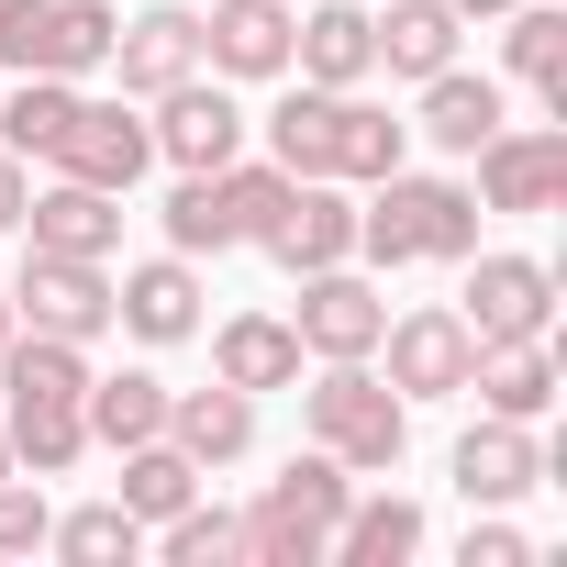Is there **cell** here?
<instances>
[{
    "mask_svg": "<svg viewBox=\"0 0 567 567\" xmlns=\"http://www.w3.org/2000/svg\"><path fill=\"white\" fill-rule=\"evenodd\" d=\"M0 478H12V434H0Z\"/></svg>",
    "mask_w": 567,
    "mask_h": 567,
    "instance_id": "obj_39",
    "label": "cell"
},
{
    "mask_svg": "<svg viewBox=\"0 0 567 567\" xmlns=\"http://www.w3.org/2000/svg\"><path fill=\"white\" fill-rule=\"evenodd\" d=\"M45 523H56V512H45V489L12 467V478H0V556H34V545H45Z\"/></svg>",
    "mask_w": 567,
    "mask_h": 567,
    "instance_id": "obj_34",
    "label": "cell"
},
{
    "mask_svg": "<svg viewBox=\"0 0 567 567\" xmlns=\"http://www.w3.org/2000/svg\"><path fill=\"white\" fill-rule=\"evenodd\" d=\"M456 567H534V545H523L512 523H467V545H456Z\"/></svg>",
    "mask_w": 567,
    "mask_h": 567,
    "instance_id": "obj_35",
    "label": "cell"
},
{
    "mask_svg": "<svg viewBox=\"0 0 567 567\" xmlns=\"http://www.w3.org/2000/svg\"><path fill=\"white\" fill-rule=\"evenodd\" d=\"M267 256L290 267V278H312V267H346V256H357V200H346L334 178H301V189H290V212L267 223Z\"/></svg>",
    "mask_w": 567,
    "mask_h": 567,
    "instance_id": "obj_14",
    "label": "cell"
},
{
    "mask_svg": "<svg viewBox=\"0 0 567 567\" xmlns=\"http://www.w3.org/2000/svg\"><path fill=\"white\" fill-rule=\"evenodd\" d=\"M379 323H390V301L368 290L357 267H312L301 278V357H379Z\"/></svg>",
    "mask_w": 567,
    "mask_h": 567,
    "instance_id": "obj_12",
    "label": "cell"
},
{
    "mask_svg": "<svg viewBox=\"0 0 567 567\" xmlns=\"http://www.w3.org/2000/svg\"><path fill=\"white\" fill-rule=\"evenodd\" d=\"M368 23H379V68L412 79V90H423L434 68H456V34H467L445 0H390V12H368Z\"/></svg>",
    "mask_w": 567,
    "mask_h": 567,
    "instance_id": "obj_23",
    "label": "cell"
},
{
    "mask_svg": "<svg viewBox=\"0 0 567 567\" xmlns=\"http://www.w3.org/2000/svg\"><path fill=\"white\" fill-rule=\"evenodd\" d=\"M346 501H357V467H334L312 445V456H290V467L256 489V512H234V556H256V567H323Z\"/></svg>",
    "mask_w": 567,
    "mask_h": 567,
    "instance_id": "obj_1",
    "label": "cell"
},
{
    "mask_svg": "<svg viewBox=\"0 0 567 567\" xmlns=\"http://www.w3.org/2000/svg\"><path fill=\"white\" fill-rule=\"evenodd\" d=\"M12 323H34V334H68V346H101L112 334V278H101V256H56V245H34L23 267H12Z\"/></svg>",
    "mask_w": 567,
    "mask_h": 567,
    "instance_id": "obj_5",
    "label": "cell"
},
{
    "mask_svg": "<svg viewBox=\"0 0 567 567\" xmlns=\"http://www.w3.org/2000/svg\"><path fill=\"white\" fill-rule=\"evenodd\" d=\"M379 200L357 212V256H379V267H423V256H478V189L467 178H412V167H390V178H368Z\"/></svg>",
    "mask_w": 567,
    "mask_h": 567,
    "instance_id": "obj_2",
    "label": "cell"
},
{
    "mask_svg": "<svg viewBox=\"0 0 567 567\" xmlns=\"http://www.w3.org/2000/svg\"><path fill=\"white\" fill-rule=\"evenodd\" d=\"M445 12H456V23H501V12H512V0H445Z\"/></svg>",
    "mask_w": 567,
    "mask_h": 567,
    "instance_id": "obj_37",
    "label": "cell"
},
{
    "mask_svg": "<svg viewBox=\"0 0 567 567\" xmlns=\"http://www.w3.org/2000/svg\"><path fill=\"white\" fill-rule=\"evenodd\" d=\"M290 0H212L200 12V68L212 79H290Z\"/></svg>",
    "mask_w": 567,
    "mask_h": 567,
    "instance_id": "obj_10",
    "label": "cell"
},
{
    "mask_svg": "<svg viewBox=\"0 0 567 567\" xmlns=\"http://www.w3.org/2000/svg\"><path fill=\"white\" fill-rule=\"evenodd\" d=\"M167 245H178V256L245 245V234H234V200H223V167H178V189H167Z\"/></svg>",
    "mask_w": 567,
    "mask_h": 567,
    "instance_id": "obj_28",
    "label": "cell"
},
{
    "mask_svg": "<svg viewBox=\"0 0 567 567\" xmlns=\"http://www.w3.org/2000/svg\"><path fill=\"white\" fill-rule=\"evenodd\" d=\"M0 346H12V301H0Z\"/></svg>",
    "mask_w": 567,
    "mask_h": 567,
    "instance_id": "obj_38",
    "label": "cell"
},
{
    "mask_svg": "<svg viewBox=\"0 0 567 567\" xmlns=\"http://www.w3.org/2000/svg\"><path fill=\"white\" fill-rule=\"evenodd\" d=\"M45 545H56L68 567H112V556H134V545H145V523H134L123 501H90V512H68V523H45Z\"/></svg>",
    "mask_w": 567,
    "mask_h": 567,
    "instance_id": "obj_32",
    "label": "cell"
},
{
    "mask_svg": "<svg viewBox=\"0 0 567 567\" xmlns=\"http://www.w3.org/2000/svg\"><path fill=\"white\" fill-rule=\"evenodd\" d=\"M290 68L312 90H368L379 79V23H368V0H323V12L290 23Z\"/></svg>",
    "mask_w": 567,
    "mask_h": 567,
    "instance_id": "obj_13",
    "label": "cell"
},
{
    "mask_svg": "<svg viewBox=\"0 0 567 567\" xmlns=\"http://www.w3.org/2000/svg\"><path fill=\"white\" fill-rule=\"evenodd\" d=\"M212 379H234V390H301V334L278 312H234L212 334Z\"/></svg>",
    "mask_w": 567,
    "mask_h": 567,
    "instance_id": "obj_20",
    "label": "cell"
},
{
    "mask_svg": "<svg viewBox=\"0 0 567 567\" xmlns=\"http://www.w3.org/2000/svg\"><path fill=\"white\" fill-rule=\"evenodd\" d=\"M379 346H390V390L401 401H456L467 368H478L467 312H401V323H379Z\"/></svg>",
    "mask_w": 567,
    "mask_h": 567,
    "instance_id": "obj_8",
    "label": "cell"
},
{
    "mask_svg": "<svg viewBox=\"0 0 567 567\" xmlns=\"http://www.w3.org/2000/svg\"><path fill=\"white\" fill-rule=\"evenodd\" d=\"M323 556L334 567H401V556H423V512L412 501H346Z\"/></svg>",
    "mask_w": 567,
    "mask_h": 567,
    "instance_id": "obj_26",
    "label": "cell"
},
{
    "mask_svg": "<svg viewBox=\"0 0 567 567\" xmlns=\"http://www.w3.org/2000/svg\"><path fill=\"white\" fill-rule=\"evenodd\" d=\"M301 423H312V445H323L334 467H357V478H390L401 445H412V401H401L390 379H368V357H323V379L301 390Z\"/></svg>",
    "mask_w": 567,
    "mask_h": 567,
    "instance_id": "obj_3",
    "label": "cell"
},
{
    "mask_svg": "<svg viewBox=\"0 0 567 567\" xmlns=\"http://www.w3.org/2000/svg\"><path fill=\"white\" fill-rule=\"evenodd\" d=\"M112 323H123V334H145V346H189V334H200V267H189V256L134 267L123 290H112Z\"/></svg>",
    "mask_w": 567,
    "mask_h": 567,
    "instance_id": "obj_18",
    "label": "cell"
},
{
    "mask_svg": "<svg viewBox=\"0 0 567 567\" xmlns=\"http://www.w3.org/2000/svg\"><path fill=\"white\" fill-rule=\"evenodd\" d=\"M334 123H346V90H290V101H278L267 112V156L278 167H290V178H334Z\"/></svg>",
    "mask_w": 567,
    "mask_h": 567,
    "instance_id": "obj_24",
    "label": "cell"
},
{
    "mask_svg": "<svg viewBox=\"0 0 567 567\" xmlns=\"http://www.w3.org/2000/svg\"><path fill=\"white\" fill-rule=\"evenodd\" d=\"M423 145H445V156H478L489 134H501V79H467V68H434L423 79V123H412Z\"/></svg>",
    "mask_w": 567,
    "mask_h": 567,
    "instance_id": "obj_21",
    "label": "cell"
},
{
    "mask_svg": "<svg viewBox=\"0 0 567 567\" xmlns=\"http://www.w3.org/2000/svg\"><path fill=\"white\" fill-rule=\"evenodd\" d=\"M412 156V123H390L379 101H357L346 90V123H334V178H390Z\"/></svg>",
    "mask_w": 567,
    "mask_h": 567,
    "instance_id": "obj_31",
    "label": "cell"
},
{
    "mask_svg": "<svg viewBox=\"0 0 567 567\" xmlns=\"http://www.w3.org/2000/svg\"><path fill=\"white\" fill-rule=\"evenodd\" d=\"M156 556H167V567H223V556H234V512H223V501H178V512L156 523Z\"/></svg>",
    "mask_w": 567,
    "mask_h": 567,
    "instance_id": "obj_33",
    "label": "cell"
},
{
    "mask_svg": "<svg viewBox=\"0 0 567 567\" xmlns=\"http://www.w3.org/2000/svg\"><path fill=\"white\" fill-rule=\"evenodd\" d=\"M23 234H34V245H56V256H112V245H123V212H112V189L56 178V189H34V200H23Z\"/></svg>",
    "mask_w": 567,
    "mask_h": 567,
    "instance_id": "obj_19",
    "label": "cell"
},
{
    "mask_svg": "<svg viewBox=\"0 0 567 567\" xmlns=\"http://www.w3.org/2000/svg\"><path fill=\"white\" fill-rule=\"evenodd\" d=\"M167 445L212 478V467H234L245 445H256V390H234V379H212V390H167Z\"/></svg>",
    "mask_w": 567,
    "mask_h": 567,
    "instance_id": "obj_16",
    "label": "cell"
},
{
    "mask_svg": "<svg viewBox=\"0 0 567 567\" xmlns=\"http://www.w3.org/2000/svg\"><path fill=\"white\" fill-rule=\"evenodd\" d=\"M68 112H79V79H23L12 101H0V145H12V156L34 167V156H56Z\"/></svg>",
    "mask_w": 567,
    "mask_h": 567,
    "instance_id": "obj_30",
    "label": "cell"
},
{
    "mask_svg": "<svg viewBox=\"0 0 567 567\" xmlns=\"http://www.w3.org/2000/svg\"><path fill=\"white\" fill-rule=\"evenodd\" d=\"M23 200H34V167L0 145V234H23Z\"/></svg>",
    "mask_w": 567,
    "mask_h": 567,
    "instance_id": "obj_36",
    "label": "cell"
},
{
    "mask_svg": "<svg viewBox=\"0 0 567 567\" xmlns=\"http://www.w3.org/2000/svg\"><path fill=\"white\" fill-rule=\"evenodd\" d=\"M79 412H90V445H112V456H123V445H156V434H167V379H156V368L90 379Z\"/></svg>",
    "mask_w": 567,
    "mask_h": 567,
    "instance_id": "obj_25",
    "label": "cell"
},
{
    "mask_svg": "<svg viewBox=\"0 0 567 567\" xmlns=\"http://www.w3.org/2000/svg\"><path fill=\"white\" fill-rule=\"evenodd\" d=\"M45 167H56V178H90V189H112V200H123V189L156 167V123H134V101H79Z\"/></svg>",
    "mask_w": 567,
    "mask_h": 567,
    "instance_id": "obj_6",
    "label": "cell"
},
{
    "mask_svg": "<svg viewBox=\"0 0 567 567\" xmlns=\"http://www.w3.org/2000/svg\"><path fill=\"white\" fill-rule=\"evenodd\" d=\"M156 156H167V167H234V156H245L234 90H212L200 68H189L178 90H156Z\"/></svg>",
    "mask_w": 567,
    "mask_h": 567,
    "instance_id": "obj_11",
    "label": "cell"
},
{
    "mask_svg": "<svg viewBox=\"0 0 567 567\" xmlns=\"http://www.w3.org/2000/svg\"><path fill=\"white\" fill-rule=\"evenodd\" d=\"M112 34L123 12H101V0H0V68L12 79H90L112 68Z\"/></svg>",
    "mask_w": 567,
    "mask_h": 567,
    "instance_id": "obj_4",
    "label": "cell"
},
{
    "mask_svg": "<svg viewBox=\"0 0 567 567\" xmlns=\"http://www.w3.org/2000/svg\"><path fill=\"white\" fill-rule=\"evenodd\" d=\"M112 68H123V101H156L200 68V12H178V0H156V12H134L112 34Z\"/></svg>",
    "mask_w": 567,
    "mask_h": 567,
    "instance_id": "obj_15",
    "label": "cell"
},
{
    "mask_svg": "<svg viewBox=\"0 0 567 567\" xmlns=\"http://www.w3.org/2000/svg\"><path fill=\"white\" fill-rule=\"evenodd\" d=\"M556 323V267L534 256H478L467 267V334L478 346H534Z\"/></svg>",
    "mask_w": 567,
    "mask_h": 567,
    "instance_id": "obj_9",
    "label": "cell"
},
{
    "mask_svg": "<svg viewBox=\"0 0 567 567\" xmlns=\"http://www.w3.org/2000/svg\"><path fill=\"white\" fill-rule=\"evenodd\" d=\"M567 200V123H501L478 145V212H556Z\"/></svg>",
    "mask_w": 567,
    "mask_h": 567,
    "instance_id": "obj_7",
    "label": "cell"
},
{
    "mask_svg": "<svg viewBox=\"0 0 567 567\" xmlns=\"http://www.w3.org/2000/svg\"><path fill=\"white\" fill-rule=\"evenodd\" d=\"M467 390H478V412H501V423H545V412H556V357H545V334H534V346H478Z\"/></svg>",
    "mask_w": 567,
    "mask_h": 567,
    "instance_id": "obj_22",
    "label": "cell"
},
{
    "mask_svg": "<svg viewBox=\"0 0 567 567\" xmlns=\"http://www.w3.org/2000/svg\"><path fill=\"white\" fill-rule=\"evenodd\" d=\"M534 478H545V445H534V423H501V412H478V423L456 434V489H467V501H489V512H501V501H523Z\"/></svg>",
    "mask_w": 567,
    "mask_h": 567,
    "instance_id": "obj_17",
    "label": "cell"
},
{
    "mask_svg": "<svg viewBox=\"0 0 567 567\" xmlns=\"http://www.w3.org/2000/svg\"><path fill=\"white\" fill-rule=\"evenodd\" d=\"M501 56H512V79H534V90H545V112L567 123V12H556V0H512Z\"/></svg>",
    "mask_w": 567,
    "mask_h": 567,
    "instance_id": "obj_27",
    "label": "cell"
},
{
    "mask_svg": "<svg viewBox=\"0 0 567 567\" xmlns=\"http://www.w3.org/2000/svg\"><path fill=\"white\" fill-rule=\"evenodd\" d=\"M178 501H200V467H189L167 434H156V445H123V512H134V523H167Z\"/></svg>",
    "mask_w": 567,
    "mask_h": 567,
    "instance_id": "obj_29",
    "label": "cell"
}]
</instances>
